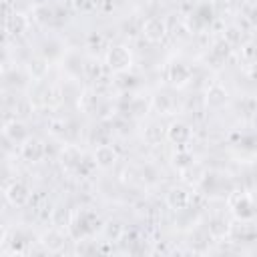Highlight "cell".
<instances>
[{"label":"cell","mask_w":257,"mask_h":257,"mask_svg":"<svg viewBox=\"0 0 257 257\" xmlns=\"http://www.w3.org/2000/svg\"><path fill=\"white\" fill-rule=\"evenodd\" d=\"M131 62H133L131 50L124 48V46H112V48L108 50V54H106V64H108V68L114 70V72L126 70V68L131 66Z\"/></svg>","instance_id":"1"},{"label":"cell","mask_w":257,"mask_h":257,"mask_svg":"<svg viewBox=\"0 0 257 257\" xmlns=\"http://www.w3.org/2000/svg\"><path fill=\"white\" fill-rule=\"evenodd\" d=\"M191 78V68L183 62H171L167 68V80L175 86H183L187 84V80Z\"/></svg>","instance_id":"2"},{"label":"cell","mask_w":257,"mask_h":257,"mask_svg":"<svg viewBox=\"0 0 257 257\" xmlns=\"http://www.w3.org/2000/svg\"><path fill=\"white\" fill-rule=\"evenodd\" d=\"M167 137H169V141L175 143V145H187V143L191 141L193 133H191V128H189L185 122H173V124L167 128Z\"/></svg>","instance_id":"3"},{"label":"cell","mask_w":257,"mask_h":257,"mask_svg":"<svg viewBox=\"0 0 257 257\" xmlns=\"http://www.w3.org/2000/svg\"><path fill=\"white\" fill-rule=\"evenodd\" d=\"M6 197H8V201H10L12 205H24V203H28V199H30V189H28L24 183L16 181V183H12V185L6 189Z\"/></svg>","instance_id":"4"},{"label":"cell","mask_w":257,"mask_h":257,"mask_svg":"<svg viewBox=\"0 0 257 257\" xmlns=\"http://www.w3.org/2000/svg\"><path fill=\"white\" fill-rule=\"evenodd\" d=\"M165 32H167V26H165V20H161V18H149L147 22H145V26H143V34L149 38V40H153V42H157V40H161L163 36H165Z\"/></svg>","instance_id":"5"},{"label":"cell","mask_w":257,"mask_h":257,"mask_svg":"<svg viewBox=\"0 0 257 257\" xmlns=\"http://www.w3.org/2000/svg\"><path fill=\"white\" fill-rule=\"evenodd\" d=\"M231 207H233L235 215L241 217V219H247V217H251V215L255 213V207H253V203H251V199H249L247 195H237V197H233V199H231Z\"/></svg>","instance_id":"6"},{"label":"cell","mask_w":257,"mask_h":257,"mask_svg":"<svg viewBox=\"0 0 257 257\" xmlns=\"http://www.w3.org/2000/svg\"><path fill=\"white\" fill-rule=\"evenodd\" d=\"M116 161V151L110 145H100L94 151V163L100 167H112Z\"/></svg>","instance_id":"7"},{"label":"cell","mask_w":257,"mask_h":257,"mask_svg":"<svg viewBox=\"0 0 257 257\" xmlns=\"http://www.w3.org/2000/svg\"><path fill=\"white\" fill-rule=\"evenodd\" d=\"M167 203H169L171 209L183 211V209H187V205H189V193L183 191V189H171V193L167 195Z\"/></svg>","instance_id":"8"},{"label":"cell","mask_w":257,"mask_h":257,"mask_svg":"<svg viewBox=\"0 0 257 257\" xmlns=\"http://www.w3.org/2000/svg\"><path fill=\"white\" fill-rule=\"evenodd\" d=\"M42 153H44V149H42V145H40L36 139H28L26 145H22V157H24L26 161L36 163V161H40Z\"/></svg>","instance_id":"9"},{"label":"cell","mask_w":257,"mask_h":257,"mask_svg":"<svg viewBox=\"0 0 257 257\" xmlns=\"http://www.w3.org/2000/svg\"><path fill=\"white\" fill-rule=\"evenodd\" d=\"M28 28V20L22 16V14H12L6 18V30L12 32V34H22L24 30Z\"/></svg>","instance_id":"10"},{"label":"cell","mask_w":257,"mask_h":257,"mask_svg":"<svg viewBox=\"0 0 257 257\" xmlns=\"http://www.w3.org/2000/svg\"><path fill=\"white\" fill-rule=\"evenodd\" d=\"M225 100H227V92H225L223 86L215 84V86L209 88V92H207V102H209V106H221Z\"/></svg>","instance_id":"11"},{"label":"cell","mask_w":257,"mask_h":257,"mask_svg":"<svg viewBox=\"0 0 257 257\" xmlns=\"http://www.w3.org/2000/svg\"><path fill=\"white\" fill-rule=\"evenodd\" d=\"M30 74L34 76V78H42L44 74H46V70H48V62L44 60V58H40V56H34L32 60H30Z\"/></svg>","instance_id":"12"},{"label":"cell","mask_w":257,"mask_h":257,"mask_svg":"<svg viewBox=\"0 0 257 257\" xmlns=\"http://www.w3.org/2000/svg\"><path fill=\"white\" fill-rule=\"evenodd\" d=\"M44 241V245L48 247V249H52V251H56V249H60L62 247V243H64V239H62V235L60 233H56V231H50V233H46L44 237H42Z\"/></svg>","instance_id":"13"},{"label":"cell","mask_w":257,"mask_h":257,"mask_svg":"<svg viewBox=\"0 0 257 257\" xmlns=\"http://www.w3.org/2000/svg\"><path fill=\"white\" fill-rule=\"evenodd\" d=\"M6 135L10 139H14V141H22V139H26V128L20 122H16V126H14V122H10L6 126Z\"/></svg>","instance_id":"14"},{"label":"cell","mask_w":257,"mask_h":257,"mask_svg":"<svg viewBox=\"0 0 257 257\" xmlns=\"http://www.w3.org/2000/svg\"><path fill=\"white\" fill-rule=\"evenodd\" d=\"M96 6V0H74V8L80 12H92Z\"/></svg>","instance_id":"15"},{"label":"cell","mask_w":257,"mask_h":257,"mask_svg":"<svg viewBox=\"0 0 257 257\" xmlns=\"http://www.w3.org/2000/svg\"><path fill=\"white\" fill-rule=\"evenodd\" d=\"M175 165H179L181 169L191 167V165H193V157H191V153H179V157L175 155Z\"/></svg>","instance_id":"16"},{"label":"cell","mask_w":257,"mask_h":257,"mask_svg":"<svg viewBox=\"0 0 257 257\" xmlns=\"http://www.w3.org/2000/svg\"><path fill=\"white\" fill-rule=\"evenodd\" d=\"M247 20H249V24H251V26H255V28H257V4L249 8V12H247Z\"/></svg>","instance_id":"17"}]
</instances>
